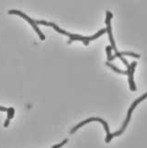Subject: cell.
Masks as SVG:
<instances>
[{
  "instance_id": "cell-1",
  "label": "cell",
  "mask_w": 147,
  "mask_h": 148,
  "mask_svg": "<svg viewBox=\"0 0 147 148\" xmlns=\"http://www.w3.org/2000/svg\"><path fill=\"white\" fill-rule=\"evenodd\" d=\"M35 22H36L37 25H44V26L52 27V28L54 29V30H56V32H59L60 34H63V35H65V36H68L70 38L69 40L67 42L68 44H70L72 42H74V40H81V42H84L85 45H88L90 40L98 39V37L101 36V35H103L105 32H107V29H100L98 32L96 33L95 35H93V36L84 37V36H81V35H78V34H72V33H69L67 32H65V30H64L61 28H59L57 25L55 24V23H53V22H47V21H45V20H35Z\"/></svg>"
},
{
  "instance_id": "cell-2",
  "label": "cell",
  "mask_w": 147,
  "mask_h": 148,
  "mask_svg": "<svg viewBox=\"0 0 147 148\" xmlns=\"http://www.w3.org/2000/svg\"><path fill=\"white\" fill-rule=\"evenodd\" d=\"M112 17H113V14L111 13L110 11H107V13H106V25H107V28H106V29H107V32H108V35H109V42H110V46H111V48H112V50L115 51V56H116V57L120 58L121 61H122L123 64L127 66V70H128L131 67L130 64L128 63V61L123 57V55H121V53L117 50V48H116L115 40L113 39V36H112L111 25H110V20H111V18H112Z\"/></svg>"
},
{
  "instance_id": "cell-3",
  "label": "cell",
  "mask_w": 147,
  "mask_h": 148,
  "mask_svg": "<svg viewBox=\"0 0 147 148\" xmlns=\"http://www.w3.org/2000/svg\"><path fill=\"white\" fill-rule=\"evenodd\" d=\"M147 98V92L145 93V94H144L143 96H141L140 98H138L136 100H134L133 101V103L131 104V106L130 107V109L128 110V112H127V117H126V120H125V121H124V123H123V125H122V127L120 128V131H118V132H114V134H111V138H113V137H115V136H120V135H121L124 132V131H125V129L127 128V126H128V124H129V122H130V121H131V113H133V111L134 110V109L136 108V106H137L140 102H142L143 100H144L145 99Z\"/></svg>"
},
{
  "instance_id": "cell-4",
  "label": "cell",
  "mask_w": 147,
  "mask_h": 148,
  "mask_svg": "<svg viewBox=\"0 0 147 148\" xmlns=\"http://www.w3.org/2000/svg\"><path fill=\"white\" fill-rule=\"evenodd\" d=\"M91 121H98V122H100V123H102V125L104 126V129H105V131H106V132H107V137H106V140H105V142L107 143V144H109V143L112 140V138H111V134H110V132H109V125H108V123H107V121H104L103 119H100V118H96V117H92V118H89V119H87V120H85V121H81L80 123H78L77 126H75L74 128L71 130V134H75V132H77L80 127H82V126H84V125H85L87 123H88V122H91Z\"/></svg>"
},
{
  "instance_id": "cell-5",
  "label": "cell",
  "mask_w": 147,
  "mask_h": 148,
  "mask_svg": "<svg viewBox=\"0 0 147 148\" xmlns=\"http://www.w3.org/2000/svg\"><path fill=\"white\" fill-rule=\"evenodd\" d=\"M8 14H9V15H18V16L23 18L25 20H27V21H28L30 25H31V27L34 29V30H35V32H37V34L39 35L40 39L42 40H45L44 34H43L42 32H40V29H39V27L37 26V24H36V22H35V20H34V19H32V18H30L29 17H28L27 15L25 14V13H23V12H21V11H19V10L11 9V10H8Z\"/></svg>"
},
{
  "instance_id": "cell-6",
  "label": "cell",
  "mask_w": 147,
  "mask_h": 148,
  "mask_svg": "<svg viewBox=\"0 0 147 148\" xmlns=\"http://www.w3.org/2000/svg\"><path fill=\"white\" fill-rule=\"evenodd\" d=\"M131 67L130 69H128V79H129V84H130V88L131 91H136V86L134 83V80H133V75H134V71L136 68V65H137V62H133L131 64Z\"/></svg>"
},
{
  "instance_id": "cell-7",
  "label": "cell",
  "mask_w": 147,
  "mask_h": 148,
  "mask_svg": "<svg viewBox=\"0 0 147 148\" xmlns=\"http://www.w3.org/2000/svg\"><path fill=\"white\" fill-rule=\"evenodd\" d=\"M8 118L7 120L5 121V123H4V127H7L9 125V122H10V120H11L13 117H14V114H15V110L13 108H8Z\"/></svg>"
},
{
  "instance_id": "cell-8",
  "label": "cell",
  "mask_w": 147,
  "mask_h": 148,
  "mask_svg": "<svg viewBox=\"0 0 147 148\" xmlns=\"http://www.w3.org/2000/svg\"><path fill=\"white\" fill-rule=\"evenodd\" d=\"M106 64H107L109 67H110L112 70H114L116 73H118V74H121V75H128V71H122V70H120L119 69L118 67H116V66L112 64H110V62H107L106 63Z\"/></svg>"
},
{
  "instance_id": "cell-9",
  "label": "cell",
  "mask_w": 147,
  "mask_h": 148,
  "mask_svg": "<svg viewBox=\"0 0 147 148\" xmlns=\"http://www.w3.org/2000/svg\"><path fill=\"white\" fill-rule=\"evenodd\" d=\"M121 55H129L131 56V57H134V58H140V55L137 53H131V52H121L120 53Z\"/></svg>"
},
{
  "instance_id": "cell-10",
  "label": "cell",
  "mask_w": 147,
  "mask_h": 148,
  "mask_svg": "<svg viewBox=\"0 0 147 148\" xmlns=\"http://www.w3.org/2000/svg\"><path fill=\"white\" fill-rule=\"evenodd\" d=\"M67 142H68V140L67 139H65V140H64L62 143H60V144H58V145H53L52 148H61L63 145H64L65 144H67Z\"/></svg>"
},
{
  "instance_id": "cell-11",
  "label": "cell",
  "mask_w": 147,
  "mask_h": 148,
  "mask_svg": "<svg viewBox=\"0 0 147 148\" xmlns=\"http://www.w3.org/2000/svg\"><path fill=\"white\" fill-rule=\"evenodd\" d=\"M111 50H112V48H111L110 45H109V46L106 47V51H107V54H108V60L109 61L110 57H111Z\"/></svg>"
},
{
  "instance_id": "cell-12",
  "label": "cell",
  "mask_w": 147,
  "mask_h": 148,
  "mask_svg": "<svg viewBox=\"0 0 147 148\" xmlns=\"http://www.w3.org/2000/svg\"><path fill=\"white\" fill-rule=\"evenodd\" d=\"M8 108H5V107L0 106V111H8Z\"/></svg>"
}]
</instances>
